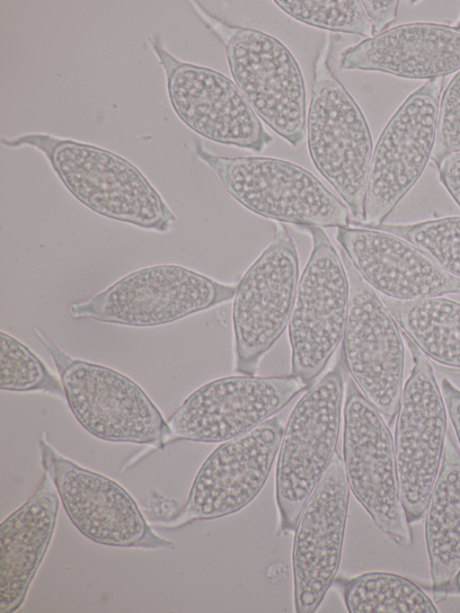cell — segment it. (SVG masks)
Returning a JSON list of instances; mask_svg holds the SVG:
<instances>
[{
	"label": "cell",
	"mask_w": 460,
	"mask_h": 613,
	"mask_svg": "<svg viewBox=\"0 0 460 613\" xmlns=\"http://www.w3.org/2000/svg\"><path fill=\"white\" fill-rule=\"evenodd\" d=\"M327 34L314 65V82L306 116L310 157L356 221L363 222L373 143L365 116L333 75Z\"/></svg>",
	"instance_id": "obj_1"
},
{
	"label": "cell",
	"mask_w": 460,
	"mask_h": 613,
	"mask_svg": "<svg viewBox=\"0 0 460 613\" xmlns=\"http://www.w3.org/2000/svg\"><path fill=\"white\" fill-rule=\"evenodd\" d=\"M199 12L221 40L234 81L255 114L290 145L300 146L306 136L305 87L291 51L266 32Z\"/></svg>",
	"instance_id": "obj_2"
},
{
	"label": "cell",
	"mask_w": 460,
	"mask_h": 613,
	"mask_svg": "<svg viewBox=\"0 0 460 613\" xmlns=\"http://www.w3.org/2000/svg\"><path fill=\"white\" fill-rule=\"evenodd\" d=\"M197 155L235 200L262 218L299 227L349 226L348 207L300 165L266 156L217 155L201 144Z\"/></svg>",
	"instance_id": "obj_3"
},
{
	"label": "cell",
	"mask_w": 460,
	"mask_h": 613,
	"mask_svg": "<svg viewBox=\"0 0 460 613\" xmlns=\"http://www.w3.org/2000/svg\"><path fill=\"white\" fill-rule=\"evenodd\" d=\"M34 333L58 370L73 414L88 432L110 441L157 447L166 442L168 423L137 383L114 369L69 356L38 328Z\"/></svg>",
	"instance_id": "obj_4"
},
{
	"label": "cell",
	"mask_w": 460,
	"mask_h": 613,
	"mask_svg": "<svg viewBox=\"0 0 460 613\" xmlns=\"http://www.w3.org/2000/svg\"><path fill=\"white\" fill-rule=\"evenodd\" d=\"M343 374L331 369L296 403L284 429L275 480L280 529L294 532L301 511L335 454Z\"/></svg>",
	"instance_id": "obj_5"
},
{
	"label": "cell",
	"mask_w": 460,
	"mask_h": 613,
	"mask_svg": "<svg viewBox=\"0 0 460 613\" xmlns=\"http://www.w3.org/2000/svg\"><path fill=\"white\" fill-rule=\"evenodd\" d=\"M312 250L288 322L293 375L309 386L342 341L349 304L344 263L322 227H302Z\"/></svg>",
	"instance_id": "obj_6"
},
{
	"label": "cell",
	"mask_w": 460,
	"mask_h": 613,
	"mask_svg": "<svg viewBox=\"0 0 460 613\" xmlns=\"http://www.w3.org/2000/svg\"><path fill=\"white\" fill-rule=\"evenodd\" d=\"M226 284L179 265H157L132 272L87 301L70 306L76 318L132 326L171 323L208 309L234 296Z\"/></svg>",
	"instance_id": "obj_7"
},
{
	"label": "cell",
	"mask_w": 460,
	"mask_h": 613,
	"mask_svg": "<svg viewBox=\"0 0 460 613\" xmlns=\"http://www.w3.org/2000/svg\"><path fill=\"white\" fill-rule=\"evenodd\" d=\"M298 275L296 246L278 222L271 242L236 285L232 312L236 372L253 374L288 325Z\"/></svg>",
	"instance_id": "obj_8"
},
{
	"label": "cell",
	"mask_w": 460,
	"mask_h": 613,
	"mask_svg": "<svg viewBox=\"0 0 460 613\" xmlns=\"http://www.w3.org/2000/svg\"><path fill=\"white\" fill-rule=\"evenodd\" d=\"M343 463L353 495L376 526L396 545L410 546L412 533L401 500L393 436L351 378L344 405Z\"/></svg>",
	"instance_id": "obj_9"
},
{
	"label": "cell",
	"mask_w": 460,
	"mask_h": 613,
	"mask_svg": "<svg viewBox=\"0 0 460 613\" xmlns=\"http://www.w3.org/2000/svg\"><path fill=\"white\" fill-rule=\"evenodd\" d=\"M23 143L44 150L69 191L95 212L160 232L175 220L142 173L125 159L72 141Z\"/></svg>",
	"instance_id": "obj_10"
},
{
	"label": "cell",
	"mask_w": 460,
	"mask_h": 613,
	"mask_svg": "<svg viewBox=\"0 0 460 613\" xmlns=\"http://www.w3.org/2000/svg\"><path fill=\"white\" fill-rule=\"evenodd\" d=\"M412 369L400 401L394 454L400 495L409 523L425 514L447 438L443 395L427 357L408 338Z\"/></svg>",
	"instance_id": "obj_11"
},
{
	"label": "cell",
	"mask_w": 460,
	"mask_h": 613,
	"mask_svg": "<svg viewBox=\"0 0 460 613\" xmlns=\"http://www.w3.org/2000/svg\"><path fill=\"white\" fill-rule=\"evenodd\" d=\"M444 77L413 91L386 123L373 150L363 222L382 224L415 184L430 158Z\"/></svg>",
	"instance_id": "obj_12"
},
{
	"label": "cell",
	"mask_w": 460,
	"mask_h": 613,
	"mask_svg": "<svg viewBox=\"0 0 460 613\" xmlns=\"http://www.w3.org/2000/svg\"><path fill=\"white\" fill-rule=\"evenodd\" d=\"M349 283L342 351L350 378L392 422L402 393L404 348L395 319L341 252Z\"/></svg>",
	"instance_id": "obj_13"
},
{
	"label": "cell",
	"mask_w": 460,
	"mask_h": 613,
	"mask_svg": "<svg viewBox=\"0 0 460 613\" xmlns=\"http://www.w3.org/2000/svg\"><path fill=\"white\" fill-rule=\"evenodd\" d=\"M306 386L295 375L215 379L190 394L172 415L169 438L225 442L268 420Z\"/></svg>",
	"instance_id": "obj_14"
},
{
	"label": "cell",
	"mask_w": 460,
	"mask_h": 613,
	"mask_svg": "<svg viewBox=\"0 0 460 613\" xmlns=\"http://www.w3.org/2000/svg\"><path fill=\"white\" fill-rule=\"evenodd\" d=\"M40 447L42 465L68 517L85 537L116 546H172L151 530L122 486L60 456L44 440H40Z\"/></svg>",
	"instance_id": "obj_15"
},
{
	"label": "cell",
	"mask_w": 460,
	"mask_h": 613,
	"mask_svg": "<svg viewBox=\"0 0 460 613\" xmlns=\"http://www.w3.org/2000/svg\"><path fill=\"white\" fill-rule=\"evenodd\" d=\"M284 432L279 416L225 441L197 473L178 525L234 513L250 503L264 485Z\"/></svg>",
	"instance_id": "obj_16"
},
{
	"label": "cell",
	"mask_w": 460,
	"mask_h": 613,
	"mask_svg": "<svg viewBox=\"0 0 460 613\" xmlns=\"http://www.w3.org/2000/svg\"><path fill=\"white\" fill-rule=\"evenodd\" d=\"M349 486L335 452L299 516L293 542L294 603L313 613L338 572L348 516Z\"/></svg>",
	"instance_id": "obj_17"
},
{
	"label": "cell",
	"mask_w": 460,
	"mask_h": 613,
	"mask_svg": "<svg viewBox=\"0 0 460 613\" xmlns=\"http://www.w3.org/2000/svg\"><path fill=\"white\" fill-rule=\"evenodd\" d=\"M169 93L181 120L208 139L254 152L273 141L235 83L214 69L179 63Z\"/></svg>",
	"instance_id": "obj_18"
},
{
	"label": "cell",
	"mask_w": 460,
	"mask_h": 613,
	"mask_svg": "<svg viewBox=\"0 0 460 613\" xmlns=\"http://www.w3.org/2000/svg\"><path fill=\"white\" fill-rule=\"evenodd\" d=\"M336 241L372 288L397 300L460 293V279L393 234L363 227H336Z\"/></svg>",
	"instance_id": "obj_19"
},
{
	"label": "cell",
	"mask_w": 460,
	"mask_h": 613,
	"mask_svg": "<svg viewBox=\"0 0 460 613\" xmlns=\"http://www.w3.org/2000/svg\"><path fill=\"white\" fill-rule=\"evenodd\" d=\"M339 67L411 79L444 77L460 70V29L430 22L398 25L348 48Z\"/></svg>",
	"instance_id": "obj_20"
},
{
	"label": "cell",
	"mask_w": 460,
	"mask_h": 613,
	"mask_svg": "<svg viewBox=\"0 0 460 613\" xmlns=\"http://www.w3.org/2000/svg\"><path fill=\"white\" fill-rule=\"evenodd\" d=\"M58 493L42 486L0 526V612L22 604L54 532Z\"/></svg>",
	"instance_id": "obj_21"
},
{
	"label": "cell",
	"mask_w": 460,
	"mask_h": 613,
	"mask_svg": "<svg viewBox=\"0 0 460 613\" xmlns=\"http://www.w3.org/2000/svg\"><path fill=\"white\" fill-rule=\"evenodd\" d=\"M424 532L432 591L440 601L460 569V452L451 433L425 511Z\"/></svg>",
	"instance_id": "obj_22"
},
{
	"label": "cell",
	"mask_w": 460,
	"mask_h": 613,
	"mask_svg": "<svg viewBox=\"0 0 460 613\" xmlns=\"http://www.w3.org/2000/svg\"><path fill=\"white\" fill-rule=\"evenodd\" d=\"M382 301L406 338L436 362L460 369V303L439 297Z\"/></svg>",
	"instance_id": "obj_23"
},
{
	"label": "cell",
	"mask_w": 460,
	"mask_h": 613,
	"mask_svg": "<svg viewBox=\"0 0 460 613\" xmlns=\"http://www.w3.org/2000/svg\"><path fill=\"white\" fill-rule=\"evenodd\" d=\"M350 613H438L427 593L411 580L387 572H369L342 582Z\"/></svg>",
	"instance_id": "obj_24"
},
{
	"label": "cell",
	"mask_w": 460,
	"mask_h": 613,
	"mask_svg": "<svg viewBox=\"0 0 460 613\" xmlns=\"http://www.w3.org/2000/svg\"><path fill=\"white\" fill-rule=\"evenodd\" d=\"M397 235L424 252L441 269L460 279V217L407 225L362 226Z\"/></svg>",
	"instance_id": "obj_25"
},
{
	"label": "cell",
	"mask_w": 460,
	"mask_h": 613,
	"mask_svg": "<svg viewBox=\"0 0 460 613\" xmlns=\"http://www.w3.org/2000/svg\"><path fill=\"white\" fill-rule=\"evenodd\" d=\"M285 13L305 24L330 31L374 36L372 24L358 0H276Z\"/></svg>",
	"instance_id": "obj_26"
},
{
	"label": "cell",
	"mask_w": 460,
	"mask_h": 613,
	"mask_svg": "<svg viewBox=\"0 0 460 613\" xmlns=\"http://www.w3.org/2000/svg\"><path fill=\"white\" fill-rule=\"evenodd\" d=\"M0 342L1 389L43 391L65 396L63 385L27 346L4 332L0 333Z\"/></svg>",
	"instance_id": "obj_27"
},
{
	"label": "cell",
	"mask_w": 460,
	"mask_h": 613,
	"mask_svg": "<svg viewBox=\"0 0 460 613\" xmlns=\"http://www.w3.org/2000/svg\"><path fill=\"white\" fill-rule=\"evenodd\" d=\"M460 151V70L441 93L436 140L431 155L438 164Z\"/></svg>",
	"instance_id": "obj_28"
},
{
	"label": "cell",
	"mask_w": 460,
	"mask_h": 613,
	"mask_svg": "<svg viewBox=\"0 0 460 613\" xmlns=\"http://www.w3.org/2000/svg\"><path fill=\"white\" fill-rule=\"evenodd\" d=\"M363 8L372 24L374 34H379L395 21L399 1H361Z\"/></svg>",
	"instance_id": "obj_29"
},
{
	"label": "cell",
	"mask_w": 460,
	"mask_h": 613,
	"mask_svg": "<svg viewBox=\"0 0 460 613\" xmlns=\"http://www.w3.org/2000/svg\"><path fill=\"white\" fill-rule=\"evenodd\" d=\"M438 167L441 182L460 208V153L446 157Z\"/></svg>",
	"instance_id": "obj_30"
},
{
	"label": "cell",
	"mask_w": 460,
	"mask_h": 613,
	"mask_svg": "<svg viewBox=\"0 0 460 613\" xmlns=\"http://www.w3.org/2000/svg\"><path fill=\"white\" fill-rule=\"evenodd\" d=\"M441 391L460 447V389L447 378H443Z\"/></svg>",
	"instance_id": "obj_31"
},
{
	"label": "cell",
	"mask_w": 460,
	"mask_h": 613,
	"mask_svg": "<svg viewBox=\"0 0 460 613\" xmlns=\"http://www.w3.org/2000/svg\"><path fill=\"white\" fill-rule=\"evenodd\" d=\"M448 593L460 595V569L454 575L449 583Z\"/></svg>",
	"instance_id": "obj_32"
},
{
	"label": "cell",
	"mask_w": 460,
	"mask_h": 613,
	"mask_svg": "<svg viewBox=\"0 0 460 613\" xmlns=\"http://www.w3.org/2000/svg\"><path fill=\"white\" fill-rule=\"evenodd\" d=\"M437 369L442 373L460 379V369L448 368L446 366H437Z\"/></svg>",
	"instance_id": "obj_33"
},
{
	"label": "cell",
	"mask_w": 460,
	"mask_h": 613,
	"mask_svg": "<svg viewBox=\"0 0 460 613\" xmlns=\"http://www.w3.org/2000/svg\"><path fill=\"white\" fill-rule=\"evenodd\" d=\"M456 27L458 28V29H460V20H459V22H458V23L456 24Z\"/></svg>",
	"instance_id": "obj_34"
}]
</instances>
